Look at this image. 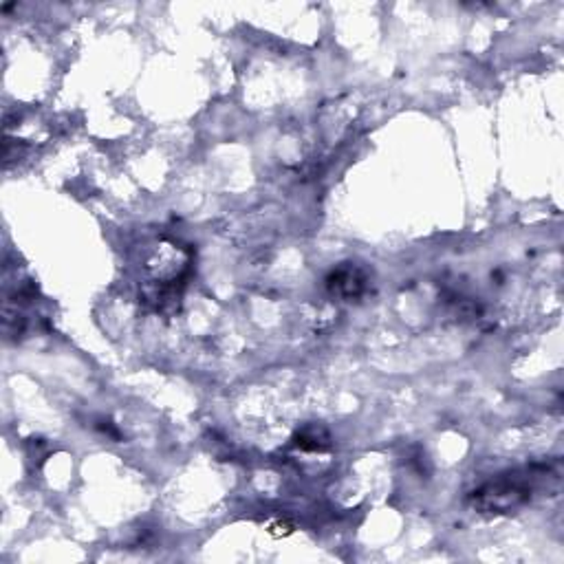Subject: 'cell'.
<instances>
[{
    "mask_svg": "<svg viewBox=\"0 0 564 564\" xmlns=\"http://www.w3.org/2000/svg\"><path fill=\"white\" fill-rule=\"evenodd\" d=\"M541 476L542 474H538L536 470L505 474V476L487 483V485H483L481 489H476V492L472 494L474 507L481 509V512L498 513L525 505L529 498H532L533 489H536V483Z\"/></svg>",
    "mask_w": 564,
    "mask_h": 564,
    "instance_id": "obj_1",
    "label": "cell"
},
{
    "mask_svg": "<svg viewBox=\"0 0 564 564\" xmlns=\"http://www.w3.org/2000/svg\"><path fill=\"white\" fill-rule=\"evenodd\" d=\"M328 289L331 293L342 298H359L364 291H366V276L359 267H353V264H344V267H337L336 272L328 276Z\"/></svg>",
    "mask_w": 564,
    "mask_h": 564,
    "instance_id": "obj_2",
    "label": "cell"
},
{
    "mask_svg": "<svg viewBox=\"0 0 564 564\" xmlns=\"http://www.w3.org/2000/svg\"><path fill=\"white\" fill-rule=\"evenodd\" d=\"M298 448L302 450H324L328 446V434L320 428H307L298 434Z\"/></svg>",
    "mask_w": 564,
    "mask_h": 564,
    "instance_id": "obj_3",
    "label": "cell"
}]
</instances>
